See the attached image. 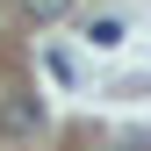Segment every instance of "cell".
Here are the masks:
<instances>
[{
  "instance_id": "3957f363",
  "label": "cell",
  "mask_w": 151,
  "mask_h": 151,
  "mask_svg": "<svg viewBox=\"0 0 151 151\" xmlns=\"http://www.w3.org/2000/svg\"><path fill=\"white\" fill-rule=\"evenodd\" d=\"M7 129H36V108L29 101H7Z\"/></svg>"
},
{
  "instance_id": "7a4b0ae2",
  "label": "cell",
  "mask_w": 151,
  "mask_h": 151,
  "mask_svg": "<svg viewBox=\"0 0 151 151\" xmlns=\"http://www.w3.org/2000/svg\"><path fill=\"white\" fill-rule=\"evenodd\" d=\"M29 22H58V14H72V0H22Z\"/></svg>"
},
{
  "instance_id": "6da1fadb",
  "label": "cell",
  "mask_w": 151,
  "mask_h": 151,
  "mask_svg": "<svg viewBox=\"0 0 151 151\" xmlns=\"http://www.w3.org/2000/svg\"><path fill=\"white\" fill-rule=\"evenodd\" d=\"M86 36H93V43H101V50H115V43H122V14H101V22H93Z\"/></svg>"
}]
</instances>
